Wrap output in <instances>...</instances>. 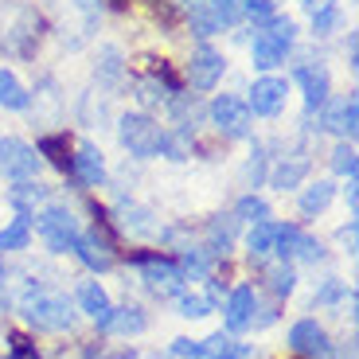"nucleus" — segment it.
Segmentation results:
<instances>
[{
	"label": "nucleus",
	"mask_w": 359,
	"mask_h": 359,
	"mask_svg": "<svg viewBox=\"0 0 359 359\" xmlns=\"http://www.w3.org/2000/svg\"><path fill=\"white\" fill-rule=\"evenodd\" d=\"M16 309L32 328H39V332H67V328L74 324V305L71 301L59 297V293H47V289H39V285H24Z\"/></svg>",
	"instance_id": "1"
},
{
	"label": "nucleus",
	"mask_w": 359,
	"mask_h": 359,
	"mask_svg": "<svg viewBox=\"0 0 359 359\" xmlns=\"http://www.w3.org/2000/svg\"><path fill=\"white\" fill-rule=\"evenodd\" d=\"M39 47V16L27 4L0 0V51L12 59H32Z\"/></svg>",
	"instance_id": "2"
},
{
	"label": "nucleus",
	"mask_w": 359,
	"mask_h": 359,
	"mask_svg": "<svg viewBox=\"0 0 359 359\" xmlns=\"http://www.w3.org/2000/svg\"><path fill=\"white\" fill-rule=\"evenodd\" d=\"M293 39H297V24L289 16L266 20L262 32L254 36V43H250L254 67H258V71H273V67H281L285 63V51L293 47Z\"/></svg>",
	"instance_id": "3"
},
{
	"label": "nucleus",
	"mask_w": 359,
	"mask_h": 359,
	"mask_svg": "<svg viewBox=\"0 0 359 359\" xmlns=\"http://www.w3.org/2000/svg\"><path fill=\"white\" fill-rule=\"evenodd\" d=\"M129 266L141 269V281L153 289L156 297H168V293H184V269H180L176 258L161 250H141V254H129Z\"/></svg>",
	"instance_id": "4"
},
{
	"label": "nucleus",
	"mask_w": 359,
	"mask_h": 359,
	"mask_svg": "<svg viewBox=\"0 0 359 359\" xmlns=\"http://www.w3.org/2000/svg\"><path fill=\"white\" fill-rule=\"evenodd\" d=\"M36 231H39V238H43V246L51 254H74V243H79L82 226L67 207L43 203V211L36 215Z\"/></svg>",
	"instance_id": "5"
},
{
	"label": "nucleus",
	"mask_w": 359,
	"mask_h": 359,
	"mask_svg": "<svg viewBox=\"0 0 359 359\" xmlns=\"http://www.w3.org/2000/svg\"><path fill=\"white\" fill-rule=\"evenodd\" d=\"M117 141L129 156L149 161V156H156V144H161V126L149 114H121L117 117Z\"/></svg>",
	"instance_id": "6"
},
{
	"label": "nucleus",
	"mask_w": 359,
	"mask_h": 359,
	"mask_svg": "<svg viewBox=\"0 0 359 359\" xmlns=\"http://www.w3.org/2000/svg\"><path fill=\"white\" fill-rule=\"evenodd\" d=\"M207 114H211V126H215L219 137H226V141H243V137H250V106H246L243 98H234V94H219L211 106H207Z\"/></svg>",
	"instance_id": "7"
},
{
	"label": "nucleus",
	"mask_w": 359,
	"mask_h": 359,
	"mask_svg": "<svg viewBox=\"0 0 359 359\" xmlns=\"http://www.w3.org/2000/svg\"><path fill=\"white\" fill-rule=\"evenodd\" d=\"M39 172V153L20 137H0V176L20 184V180H36Z\"/></svg>",
	"instance_id": "8"
},
{
	"label": "nucleus",
	"mask_w": 359,
	"mask_h": 359,
	"mask_svg": "<svg viewBox=\"0 0 359 359\" xmlns=\"http://www.w3.org/2000/svg\"><path fill=\"white\" fill-rule=\"evenodd\" d=\"M316 129H328V133H336L340 141H351L359 129V102L355 94H340V98H328L320 106V126Z\"/></svg>",
	"instance_id": "9"
},
{
	"label": "nucleus",
	"mask_w": 359,
	"mask_h": 359,
	"mask_svg": "<svg viewBox=\"0 0 359 359\" xmlns=\"http://www.w3.org/2000/svg\"><path fill=\"white\" fill-rule=\"evenodd\" d=\"M273 254H278L281 262L289 258H301V262H320L324 258V246L320 238H313V234H305L297 223H281L278 226V243H273Z\"/></svg>",
	"instance_id": "10"
},
{
	"label": "nucleus",
	"mask_w": 359,
	"mask_h": 359,
	"mask_svg": "<svg viewBox=\"0 0 359 359\" xmlns=\"http://www.w3.org/2000/svg\"><path fill=\"white\" fill-rule=\"evenodd\" d=\"M285 340H289V348H293V355H301V359H328L332 355V340H328V332H324L313 316H301V320L289 328Z\"/></svg>",
	"instance_id": "11"
},
{
	"label": "nucleus",
	"mask_w": 359,
	"mask_h": 359,
	"mask_svg": "<svg viewBox=\"0 0 359 359\" xmlns=\"http://www.w3.org/2000/svg\"><path fill=\"white\" fill-rule=\"evenodd\" d=\"M289 102V82L278 79V74H262V79H254V90H250V114L258 117H278L281 109H285Z\"/></svg>",
	"instance_id": "12"
},
{
	"label": "nucleus",
	"mask_w": 359,
	"mask_h": 359,
	"mask_svg": "<svg viewBox=\"0 0 359 359\" xmlns=\"http://www.w3.org/2000/svg\"><path fill=\"white\" fill-rule=\"evenodd\" d=\"M223 71H226V59L215 51V47L199 43L196 51H191V59H188V82L196 90H215L219 79H223Z\"/></svg>",
	"instance_id": "13"
},
{
	"label": "nucleus",
	"mask_w": 359,
	"mask_h": 359,
	"mask_svg": "<svg viewBox=\"0 0 359 359\" xmlns=\"http://www.w3.org/2000/svg\"><path fill=\"white\" fill-rule=\"evenodd\" d=\"M293 79H297V86L305 90V106H309V114H316V109H320L324 102L332 98V79H328L324 63H297Z\"/></svg>",
	"instance_id": "14"
},
{
	"label": "nucleus",
	"mask_w": 359,
	"mask_h": 359,
	"mask_svg": "<svg viewBox=\"0 0 359 359\" xmlns=\"http://www.w3.org/2000/svg\"><path fill=\"white\" fill-rule=\"evenodd\" d=\"M254 313H258V293H254V285H238L231 297H226L223 305V324L226 332H246L254 324Z\"/></svg>",
	"instance_id": "15"
},
{
	"label": "nucleus",
	"mask_w": 359,
	"mask_h": 359,
	"mask_svg": "<svg viewBox=\"0 0 359 359\" xmlns=\"http://www.w3.org/2000/svg\"><path fill=\"white\" fill-rule=\"evenodd\" d=\"M305 176H309V153H305V149H293L289 156H278V164L266 172V180L278 191H293Z\"/></svg>",
	"instance_id": "16"
},
{
	"label": "nucleus",
	"mask_w": 359,
	"mask_h": 359,
	"mask_svg": "<svg viewBox=\"0 0 359 359\" xmlns=\"http://www.w3.org/2000/svg\"><path fill=\"white\" fill-rule=\"evenodd\" d=\"M94 324H98V332H106V336H141L144 328H149V316H144V309L126 305V309H109V313Z\"/></svg>",
	"instance_id": "17"
},
{
	"label": "nucleus",
	"mask_w": 359,
	"mask_h": 359,
	"mask_svg": "<svg viewBox=\"0 0 359 359\" xmlns=\"http://www.w3.org/2000/svg\"><path fill=\"white\" fill-rule=\"evenodd\" d=\"M71 176L86 188H102L106 184V156L94 149V144H79L71 156Z\"/></svg>",
	"instance_id": "18"
},
{
	"label": "nucleus",
	"mask_w": 359,
	"mask_h": 359,
	"mask_svg": "<svg viewBox=\"0 0 359 359\" xmlns=\"http://www.w3.org/2000/svg\"><path fill=\"white\" fill-rule=\"evenodd\" d=\"M184 16H188V27L196 32L199 39L223 32V16H219L215 0H184Z\"/></svg>",
	"instance_id": "19"
},
{
	"label": "nucleus",
	"mask_w": 359,
	"mask_h": 359,
	"mask_svg": "<svg viewBox=\"0 0 359 359\" xmlns=\"http://www.w3.org/2000/svg\"><path fill=\"white\" fill-rule=\"evenodd\" d=\"M8 203L16 207V215H32L36 207L51 203V188H43L39 180H20L16 188H8Z\"/></svg>",
	"instance_id": "20"
},
{
	"label": "nucleus",
	"mask_w": 359,
	"mask_h": 359,
	"mask_svg": "<svg viewBox=\"0 0 359 359\" xmlns=\"http://www.w3.org/2000/svg\"><path fill=\"white\" fill-rule=\"evenodd\" d=\"M336 199V184L332 180H316V184H309L305 191H301V199H297V211L305 219H316L328 211V203Z\"/></svg>",
	"instance_id": "21"
},
{
	"label": "nucleus",
	"mask_w": 359,
	"mask_h": 359,
	"mask_svg": "<svg viewBox=\"0 0 359 359\" xmlns=\"http://www.w3.org/2000/svg\"><path fill=\"white\" fill-rule=\"evenodd\" d=\"M234 238H238V219L234 215H215L211 223H207V250L215 254V258L231 254Z\"/></svg>",
	"instance_id": "22"
},
{
	"label": "nucleus",
	"mask_w": 359,
	"mask_h": 359,
	"mask_svg": "<svg viewBox=\"0 0 359 359\" xmlns=\"http://www.w3.org/2000/svg\"><path fill=\"white\" fill-rule=\"evenodd\" d=\"M79 309L86 316H94V320H102V316L114 309V305H109V293L102 289V281H82V285H79Z\"/></svg>",
	"instance_id": "23"
},
{
	"label": "nucleus",
	"mask_w": 359,
	"mask_h": 359,
	"mask_svg": "<svg viewBox=\"0 0 359 359\" xmlns=\"http://www.w3.org/2000/svg\"><path fill=\"white\" fill-rule=\"evenodd\" d=\"M32 106V94H27L24 90V82L16 79V74L12 71H4V67H0V109H27Z\"/></svg>",
	"instance_id": "24"
},
{
	"label": "nucleus",
	"mask_w": 359,
	"mask_h": 359,
	"mask_svg": "<svg viewBox=\"0 0 359 359\" xmlns=\"http://www.w3.org/2000/svg\"><path fill=\"white\" fill-rule=\"evenodd\" d=\"M36 153L47 156V164H55L59 172H71V144H67L63 133H43L36 144Z\"/></svg>",
	"instance_id": "25"
},
{
	"label": "nucleus",
	"mask_w": 359,
	"mask_h": 359,
	"mask_svg": "<svg viewBox=\"0 0 359 359\" xmlns=\"http://www.w3.org/2000/svg\"><path fill=\"white\" fill-rule=\"evenodd\" d=\"M32 246V215H16L8 226H0V250H27Z\"/></svg>",
	"instance_id": "26"
},
{
	"label": "nucleus",
	"mask_w": 359,
	"mask_h": 359,
	"mask_svg": "<svg viewBox=\"0 0 359 359\" xmlns=\"http://www.w3.org/2000/svg\"><path fill=\"white\" fill-rule=\"evenodd\" d=\"M133 98L141 102V106H164L172 94H168V86H164L161 79H153V74H141V79H133Z\"/></svg>",
	"instance_id": "27"
},
{
	"label": "nucleus",
	"mask_w": 359,
	"mask_h": 359,
	"mask_svg": "<svg viewBox=\"0 0 359 359\" xmlns=\"http://www.w3.org/2000/svg\"><path fill=\"white\" fill-rule=\"evenodd\" d=\"M94 74H98V82H121V74H126V59H121V51H117L114 43H106L98 51V67H94Z\"/></svg>",
	"instance_id": "28"
},
{
	"label": "nucleus",
	"mask_w": 359,
	"mask_h": 359,
	"mask_svg": "<svg viewBox=\"0 0 359 359\" xmlns=\"http://www.w3.org/2000/svg\"><path fill=\"white\" fill-rule=\"evenodd\" d=\"M156 153L168 156V161H188V156H191V133H184V129L164 133V129H161V144H156Z\"/></svg>",
	"instance_id": "29"
},
{
	"label": "nucleus",
	"mask_w": 359,
	"mask_h": 359,
	"mask_svg": "<svg viewBox=\"0 0 359 359\" xmlns=\"http://www.w3.org/2000/svg\"><path fill=\"white\" fill-rule=\"evenodd\" d=\"M273 243H278V223H254L250 226V238H246V246H250V258H266V254H273Z\"/></svg>",
	"instance_id": "30"
},
{
	"label": "nucleus",
	"mask_w": 359,
	"mask_h": 359,
	"mask_svg": "<svg viewBox=\"0 0 359 359\" xmlns=\"http://www.w3.org/2000/svg\"><path fill=\"white\" fill-rule=\"evenodd\" d=\"M176 309H180V316H188V320H203V316L215 313V297L211 293H180Z\"/></svg>",
	"instance_id": "31"
},
{
	"label": "nucleus",
	"mask_w": 359,
	"mask_h": 359,
	"mask_svg": "<svg viewBox=\"0 0 359 359\" xmlns=\"http://www.w3.org/2000/svg\"><path fill=\"white\" fill-rule=\"evenodd\" d=\"M266 281H269V293L273 297H289L297 289V269L289 266V262H273V266L266 269Z\"/></svg>",
	"instance_id": "32"
},
{
	"label": "nucleus",
	"mask_w": 359,
	"mask_h": 359,
	"mask_svg": "<svg viewBox=\"0 0 359 359\" xmlns=\"http://www.w3.org/2000/svg\"><path fill=\"white\" fill-rule=\"evenodd\" d=\"M234 219H238V223H250V226L254 223H266V219H269V203L250 191V196H243L238 203H234Z\"/></svg>",
	"instance_id": "33"
},
{
	"label": "nucleus",
	"mask_w": 359,
	"mask_h": 359,
	"mask_svg": "<svg viewBox=\"0 0 359 359\" xmlns=\"http://www.w3.org/2000/svg\"><path fill=\"white\" fill-rule=\"evenodd\" d=\"M266 172H269L266 144H262V141H254V149H250V161H246V184H250V188H262V184H266Z\"/></svg>",
	"instance_id": "34"
},
{
	"label": "nucleus",
	"mask_w": 359,
	"mask_h": 359,
	"mask_svg": "<svg viewBox=\"0 0 359 359\" xmlns=\"http://www.w3.org/2000/svg\"><path fill=\"white\" fill-rule=\"evenodd\" d=\"M121 226H126V231H133V234H149V231H156L153 211H144V207H133V203L126 207V219H121Z\"/></svg>",
	"instance_id": "35"
},
{
	"label": "nucleus",
	"mask_w": 359,
	"mask_h": 359,
	"mask_svg": "<svg viewBox=\"0 0 359 359\" xmlns=\"http://www.w3.org/2000/svg\"><path fill=\"white\" fill-rule=\"evenodd\" d=\"M332 172L336 176H355V144L351 141H340L332 149Z\"/></svg>",
	"instance_id": "36"
},
{
	"label": "nucleus",
	"mask_w": 359,
	"mask_h": 359,
	"mask_svg": "<svg viewBox=\"0 0 359 359\" xmlns=\"http://www.w3.org/2000/svg\"><path fill=\"white\" fill-rule=\"evenodd\" d=\"M336 20H340L336 0H324L320 8H313V32H316V36H328V32L336 27Z\"/></svg>",
	"instance_id": "37"
},
{
	"label": "nucleus",
	"mask_w": 359,
	"mask_h": 359,
	"mask_svg": "<svg viewBox=\"0 0 359 359\" xmlns=\"http://www.w3.org/2000/svg\"><path fill=\"white\" fill-rule=\"evenodd\" d=\"M344 297H348V285H344L340 278H328L320 289H316V297H313V305H340Z\"/></svg>",
	"instance_id": "38"
},
{
	"label": "nucleus",
	"mask_w": 359,
	"mask_h": 359,
	"mask_svg": "<svg viewBox=\"0 0 359 359\" xmlns=\"http://www.w3.org/2000/svg\"><path fill=\"white\" fill-rule=\"evenodd\" d=\"M8 359H39L36 340L24 332H8Z\"/></svg>",
	"instance_id": "39"
},
{
	"label": "nucleus",
	"mask_w": 359,
	"mask_h": 359,
	"mask_svg": "<svg viewBox=\"0 0 359 359\" xmlns=\"http://www.w3.org/2000/svg\"><path fill=\"white\" fill-rule=\"evenodd\" d=\"M238 8H243V16H250L258 27L278 16V12H273V0H238Z\"/></svg>",
	"instance_id": "40"
},
{
	"label": "nucleus",
	"mask_w": 359,
	"mask_h": 359,
	"mask_svg": "<svg viewBox=\"0 0 359 359\" xmlns=\"http://www.w3.org/2000/svg\"><path fill=\"white\" fill-rule=\"evenodd\" d=\"M172 355L176 359H199V340H172Z\"/></svg>",
	"instance_id": "41"
},
{
	"label": "nucleus",
	"mask_w": 359,
	"mask_h": 359,
	"mask_svg": "<svg viewBox=\"0 0 359 359\" xmlns=\"http://www.w3.org/2000/svg\"><path fill=\"white\" fill-rule=\"evenodd\" d=\"M219 4V16H223V27H231L234 20L243 16V8H238V0H215Z\"/></svg>",
	"instance_id": "42"
},
{
	"label": "nucleus",
	"mask_w": 359,
	"mask_h": 359,
	"mask_svg": "<svg viewBox=\"0 0 359 359\" xmlns=\"http://www.w3.org/2000/svg\"><path fill=\"white\" fill-rule=\"evenodd\" d=\"M74 8H79L82 16H86V27H94V24H98V12H102V4H98V0H74Z\"/></svg>",
	"instance_id": "43"
},
{
	"label": "nucleus",
	"mask_w": 359,
	"mask_h": 359,
	"mask_svg": "<svg viewBox=\"0 0 359 359\" xmlns=\"http://www.w3.org/2000/svg\"><path fill=\"white\" fill-rule=\"evenodd\" d=\"M340 243L348 246V254H355V219H348V226H340Z\"/></svg>",
	"instance_id": "44"
},
{
	"label": "nucleus",
	"mask_w": 359,
	"mask_h": 359,
	"mask_svg": "<svg viewBox=\"0 0 359 359\" xmlns=\"http://www.w3.org/2000/svg\"><path fill=\"white\" fill-rule=\"evenodd\" d=\"M344 196H348V207H351V215H355V207H359V196H355V176H348V188H344Z\"/></svg>",
	"instance_id": "45"
},
{
	"label": "nucleus",
	"mask_w": 359,
	"mask_h": 359,
	"mask_svg": "<svg viewBox=\"0 0 359 359\" xmlns=\"http://www.w3.org/2000/svg\"><path fill=\"white\" fill-rule=\"evenodd\" d=\"M98 359H137V351L133 348H121V351H114V355H98Z\"/></svg>",
	"instance_id": "46"
},
{
	"label": "nucleus",
	"mask_w": 359,
	"mask_h": 359,
	"mask_svg": "<svg viewBox=\"0 0 359 359\" xmlns=\"http://www.w3.org/2000/svg\"><path fill=\"white\" fill-rule=\"evenodd\" d=\"M4 281H8V269H4V262H0V289H4Z\"/></svg>",
	"instance_id": "47"
},
{
	"label": "nucleus",
	"mask_w": 359,
	"mask_h": 359,
	"mask_svg": "<svg viewBox=\"0 0 359 359\" xmlns=\"http://www.w3.org/2000/svg\"><path fill=\"white\" fill-rule=\"evenodd\" d=\"M109 4H114V8H126V4H129V0H109Z\"/></svg>",
	"instance_id": "48"
},
{
	"label": "nucleus",
	"mask_w": 359,
	"mask_h": 359,
	"mask_svg": "<svg viewBox=\"0 0 359 359\" xmlns=\"http://www.w3.org/2000/svg\"><path fill=\"white\" fill-rule=\"evenodd\" d=\"M297 359H301V355H297Z\"/></svg>",
	"instance_id": "49"
}]
</instances>
